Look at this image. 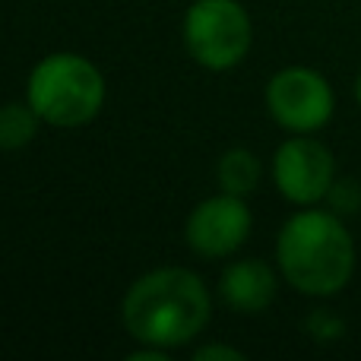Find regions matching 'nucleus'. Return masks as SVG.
<instances>
[{
  "mask_svg": "<svg viewBox=\"0 0 361 361\" xmlns=\"http://www.w3.org/2000/svg\"><path fill=\"white\" fill-rule=\"evenodd\" d=\"M124 326L143 345L175 349L209 320V292L190 269H156L130 286L121 307Z\"/></svg>",
  "mask_w": 361,
  "mask_h": 361,
  "instance_id": "nucleus-1",
  "label": "nucleus"
},
{
  "mask_svg": "<svg viewBox=\"0 0 361 361\" xmlns=\"http://www.w3.org/2000/svg\"><path fill=\"white\" fill-rule=\"evenodd\" d=\"M282 276L305 295H336L355 269V244L330 212H298L276 244Z\"/></svg>",
  "mask_w": 361,
  "mask_h": 361,
  "instance_id": "nucleus-2",
  "label": "nucleus"
},
{
  "mask_svg": "<svg viewBox=\"0 0 361 361\" xmlns=\"http://www.w3.org/2000/svg\"><path fill=\"white\" fill-rule=\"evenodd\" d=\"M105 80L80 54H51L29 76V105L44 124L82 127L102 111Z\"/></svg>",
  "mask_w": 361,
  "mask_h": 361,
  "instance_id": "nucleus-3",
  "label": "nucleus"
},
{
  "mask_svg": "<svg viewBox=\"0 0 361 361\" xmlns=\"http://www.w3.org/2000/svg\"><path fill=\"white\" fill-rule=\"evenodd\" d=\"M250 16L238 0H197L184 19V42L193 61L209 70L241 63L250 48Z\"/></svg>",
  "mask_w": 361,
  "mask_h": 361,
  "instance_id": "nucleus-4",
  "label": "nucleus"
},
{
  "mask_svg": "<svg viewBox=\"0 0 361 361\" xmlns=\"http://www.w3.org/2000/svg\"><path fill=\"white\" fill-rule=\"evenodd\" d=\"M267 108L282 127L295 133H311L324 127L333 114V89L320 73L307 67H288L276 73L267 86Z\"/></svg>",
  "mask_w": 361,
  "mask_h": 361,
  "instance_id": "nucleus-5",
  "label": "nucleus"
},
{
  "mask_svg": "<svg viewBox=\"0 0 361 361\" xmlns=\"http://www.w3.org/2000/svg\"><path fill=\"white\" fill-rule=\"evenodd\" d=\"M273 175L282 197L307 206L330 193L336 165H333V156L324 143L307 137H295L279 146L273 162Z\"/></svg>",
  "mask_w": 361,
  "mask_h": 361,
  "instance_id": "nucleus-6",
  "label": "nucleus"
},
{
  "mask_svg": "<svg viewBox=\"0 0 361 361\" xmlns=\"http://www.w3.org/2000/svg\"><path fill=\"white\" fill-rule=\"evenodd\" d=\"M250 231V212L241 197L222 193L200 203L187 219V244L200 257H228L244 244Z\"/></svg>",
  "mask_w": 361,
  "mask_h": 361,
  "instance_id": "nucleus-7",
  "label": "nucleus"
},
{
  "mask_svg": "<svg viewBox=\"0 0 361 361\" xmlns=\"http://www.w3.org/2000/svg\"><path fill=\"white\" fill-rule=\"evenodd\" d=\"M219 292H222L225 305H228L231 311L260 314L276 295V276L267 263L241 260V263H231L222 273Z\"/></svg>",
  "mask_w": 361,
  "mask_h": 361,
  "instance_id": "nucleus-8",
  "label": "nucleus"
},
{
  "mask_svg": "<svg viewBox=\"0 0 361 361\" xmlns=\"http://www.w3.org/2000/svg\"><path fill=\"white\" fill-rule=\"evenodd\" d=\"M219 184H222L225 193H235V197L257 190V184H260V162H257L254 152L247 149L225 152L222 162H219Z\"/></svg>",
  "mask_w": 361,
  "mask_h": 361,
  "instance_id": "nucleus-9",
  "label": "nucleus"
},
{
  "mask_svg": "<svg viewBox=\"0 0 361 361\" xmlns=\"http://www.w3.org/2000/svg\"><path fill=\"white\" fill-rule=\"evenodd\" d=\"M38 114L32 105H4L0 108V149H23L38 130Z\"/></svg>",
  "mask_w": 361,
  "mask_h": 361,
  "instance_id": "nucleus-10",
  "label": "nucleus"
},
{
  "mask_svg": "<svg viewBox=\"0 0 361 361\" xmlns=\"http://www.w3.org/2000/svg\"><path fill=\"white\" fill-rule=\"evenodd\" d=\"M326 197L333 200V206H336L339 212H355V206L361 203V190L352 184V180H339V184L333 180V187H330Z\"/></svg>",
  "mask_w": 361,
  "mask_h": 361,
  "instance_id": "nucleus-11",
  "label": "nucleus"
},
{
  "mask_svg": "<svg viewBox=\"0 0 361 361\" xmlns=\"http://www.w3.org/2000/svg\"><path fill=\"white\" fill-rule=\"evenodd\" d=\"M307 326H311V333L317 339H333V336H339V333H343V324H339V320H333L330 314H314Z\"/></svg>",
  "mask_w": 361,
  "mask_h": 361,
  "instance_id": "nucleus-12",
  "label": "nucleus"
},
{
  "mask_svg": "<svg viewBox=\"0 0 361 361\" xmlns=\"http://www.w3.org/2000/svg\"><path fill=\"white\" fill-rule=\"evenodd\" d=\"M209 358H228V361H241L244 355L238 349H228V345H206V349L193 352V361H209Z\"/></svg>",
  "mask_w": 361,
  "mask_h": 361,
  "instance_id": "nucleus-13",
  "label": "nucleus"
},
{
  "mask_svg": "<svg viewBox=\"0 0 361 361\" xmlns=\"http://www.w3.org/2000/svg\"><path fill=\"white\" fill-rule=\"evenodd\" d=\"M355 95H358V102H361V76H358V86H355Z\"/></svg>",
  "mask_w": 361,
  "mask_h": 361,
  "instance_id": "nucleus-14",
  "label": "nucleus"
}]
</instances>
